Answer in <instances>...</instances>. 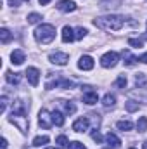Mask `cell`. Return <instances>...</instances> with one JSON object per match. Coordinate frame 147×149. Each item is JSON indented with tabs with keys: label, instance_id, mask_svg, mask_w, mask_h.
I'll list each match as a JSON object with an SVG mask.
<instances>
[{
	"label": "cell",
	"instance_id": "6da1fadb",
	"mask_svg": "<svg viewBox=\"0 0 147 149\" xmlns=\"http://www.w3.org/2000/svg\"><path fill=\"white\" fill-rule=\"evenodd\" d=\"M9 120H10V123H14L23 134L28 132V127H30V121H28V108H26V104H24L21 99H16V101H14L12 113H10Z\"/></svg>",
	"mask_w": 147,
	"mask_h": 149
},
{
	"label": "cell",
	"instance_id": "7a4b0ae2",
	"mask_svg": "<svg viewBox=\"0 0 147 149\" xmlns=\"http://www.w3.org/2000/svg\"><path fill=\"white\" fill-rule=\"evenodd\" d=\"M94 24L101 30H106V31H118L123 28L125 19L118 14H109V16H102V17L94 19Z\"/></svg>",
	"mask_w": 147,
	"mask_h": 149
},
{
	"label": "cell",
	"instance_id": "3957f363",
	"mask_svg": "<svg viewBox=\"0 0 147 149\" xmlns=\"http://www.w3.org/2000/svg\"><path fill=\"white\" fill-rule=\"evenodd\" d=\"M33 35H35V40L38 43L47 45V43H50L55 38V28L52 24H40L37 30L33 31Z\"/></svg>",
	"mask_w": 147,
	"mask_h": 149
},
{
	"label": "cell",
	"instance_id": "277c9868",
	"mask_svg": "<svg viewBox=\"0 0 147 149\" xmlns=\"http://www.w3.org/2000/svg\"><path fill=\"white\" fill-rule=\"evenodd\" d=\"M59 87H62V88H73V81H71V80H66V78H62V76L59 74V76H55L54 80H49V81L45 83V88H47V90H50V88H59Z\"/></svg>",
	"mask_w": 147,
	"mask_h": 149
},
{
	"label": "cell",
	"instance_id": "5b68a950",
	"mask_svg": "<svg viewBox=\"0 0 147 149\" xmlns=\"http://www.w3.org/2000/svg\"><path fill=\"white\" fill-rule=\"evenodd\" d=\"M118 61H119V54L114 50H109L101 57V66L102 68H114L118 64Z\"/></svg>",
	"mask_w": 147,
	"mask_h": 149
},
{
	"label": "cell",
	"instance_id": "8992f818",
	"mask_svg": "<svg viewBox=\"0 0 147 149\" xmlns=\"http://www.w3.org/2000/svg\"><path fill=\"white\" fill-rule=\"evenodd\" d=\"M81 90H83V102L85 104H88V106H92V104H97V101H99V95H97V92L92 88V87H81Z\"/></svg>",
	"mask_w": 147,
	"mask_h": 149
},
{
	"label": "cell",
	"instance_id": "52a82bcc",
	"mask_svg": "<svg viewBox=\"0 0 147 149\" xmlns=\"http://www.w3.org/2000/svg\"><path fill=\"white\" fill-rule=\"evenodd\" d=\"M49 61L52 63V64H57V66H66L68 64V61H69V56L66 54V52H52L50 56H49Z\"/></svg>",
	"mask_w": 147,
	"mask_h": 149
},
{
	"label": "cell",
	"instance_id": "ba28073f",
	"mask_svg": "<svg viewBox=\"0 0 147 149\" xmlns=\"http://www.w3.org/2000/svg\"><path fill=\"white\" fill-rule=\"evenodd\" d=\"M38 123H40V127H43V128H50V127L54 125V121H52V113H49L47 109H42V111L38 113Z\"/></svg>",
	"mask_w": 147,
	"mask_h": 149
},
{
	"label": "cell",
	"instance_id": "9c48e42d",
	"mask_svg": "<svg viewBox=\"0 0 147 149\" xmlns=\"http://www.w3.org/2000/svg\"><path fill=\"white\" fill-rule=\"evenodd\" d=\"M88 127H90V120L87 118V116H81V118H78L76 121L73 123V130L74 132H87L88 130Z\"/></svg>",
	"mask_w": 147,
	"mask_h": 149
},
{
	"label": "cell",
	"instance_id": "30bf717a",
	"mask_svg": "<svg viewBox=\"0 0 147 149\" xmlns=\"http://www.w3.org/2000/svg\"><path fill=\"white\" fill-rule=\"evenodd\" d=\"M24 74H26V78H28L30 85H31V87H37L38 81H40V71H38L37 68H28Z\"/></svg>",
	"mask_w": 147,
	"mask_h": 149
},
{
	"label": "cell",
	"instance_id": "8fae6325",
	"mask_svg": "<svg viewBox=\"0 0 147 149\" xmlns=\"http://www.w3.org/2000/svg\"><path fill=\"white\" fill-rule=\"evenodd\" d=\"M55 7H57L61 12H73V10H76V9H78V5L74 3L73 0H61Z\"/></svg>",
	"mask_w": 147,
	"mask_h": 149
},
{
	"label": "cell",
	"instance_id": "7c38bea8",
	"mask_svg": "<svg viewBox=\"0 0 147 149\" xmlns=\"http://www.w3.org/2000/svg\"><path fill=\"white\" fill-rule=\"evenodd\" d=\"M78 68L83 70V71H90L94 68V57L90 56H81L80 61H78Z\"/></svg>",
	"mask_w": 147,
	"mask_h": 149
},
{
	"label": "cell",
	"instance_id": "4fadbf2b",
	"mask_svg": "<svg viewBox=\"0 0 147 149\" xmlns=\"http://www.w3.org/2000/svg\"><path fill=\"white\" fill-rule=\"evenodd\" d=\"M24 61H26V56H24V52H23L21 49H16V50L10 54V63H12V64L19 66V64H23Z\"/></svg>",
	"mask_w": 147,
	"mask_h": 149
},
{
	"label": "cell",
	"instance_id": "5bb4252c",
	"mask_svg": "<svg viewBox=\"0 0 147 149\" xmlns=\"http://www.w3.org/2000/svg\"><path fill=\"white\" fill-rule=\"evenodd\" d=\"M61 37H62V42H64V43H71L73 40H76V37H74V30L71 28V26H64Z\"/></svg>",
	"mask_w": 147,
	"mask_h": 149
},
{
	"label": "cell",
	"instance_id": "9a60e30c",
	"mask_svg": "<svg viewBox=\"0 0 147 149\" xmlns=\"http://www.w3.org/2000/svg\"><path fill=\"white\" fill-rule=\"evenodd\" d=\"M106 142L109 144L111 148H119V146H121V141H119V137H118L116 134H112V132H109V134L106 135Z\"/></svg>",
	"mask_w": 147,
	"mask_h": 149
},
{
	"label": "cell",
	"instance_id": "2e32d148",
	"mask_svg": "<svg viewBox=\"0 0 147 149\" xmlns=\"http://www.w3.org/2000/svg\"><path fill=\"white\" fill-rule=\"evenodd\" d=\"M5 80H7V83H10V85H17V83L21 81V74L12 73V71H5Z\"/></svg>",
	"mask_w": 147,
	"mask_h": 149
},
{
	"label": "cell",
	"instance_id": "e0dca14e",
	"mask_svg": "<svg viewBox=\"0 0 147 149\" xmlns=\"http://www.w3.org/2000/svg\"><path fill=\"white\" fill-rule=\"evenodd\" d=\"M121 56H123V59H125V64H126V66H133V64L137 63V57H135L130 50H123V52H121Z\"/></svg>",
	"mask_w": 147,
	"mask_h": 149
},
{
	"label": "cell",
	"instance_id": "ac0fdd59",
	"mask_svg": "<svg viewBox=\"0 0 147 149\" xmlns=\"http://www.w3.org/2000/svg\"><path fill=\"white\" fill-rule=\"evenodd\" d=\"M114 104H116V95L111 94V92L109 94H106L104 99H102V106H104V108H112Z\"/></svg>",
	"mask_w": 147,
	"mask_h": 149
},
{
	"label": "cell",
	"instance_id": "d6986e66",
	"mask_svg": "<svg viewBox=\"0 0 147 149\" xmlns=\"http://www.w3.org/2000/svg\"><path fill=\"white\" fill-rule=\"evenodd\" d=\"M52 121H54V125H57V127H62L64 125V116H62V113L61 111H52Z\"/></svg>",
	"mask_w": 147,
	"mask_h": 149
},
{
	"label": "cell",
	"instance_id": "ffe728a7",
	"mask_svg": "<svg viewBox=\"0 0 147 149\" xmlns=\"http://www.w3.org/2000/svg\"><path fill=\"white\" fill-rule=\"evenodd\" d=\"M116 127H118L121 132H128V130H132L133 123H132L130 120H121V121H118V123H116Z\"/></svg>",
	"mask_w": 147,
	"mask_h": 149
},
{
	"label": "cell",
	"instance_id": "44dd1931",
	"mask_svg": "<svg viewBox=\"0 0 147 149\" xmlns=\"http://www.w3.org/2000/svg\"><path fill=\"white\" fill-rule=\"evenodd\" d=\"M49 141H50V139H49L47 135H38V137H35V139H33V146H35V148L45 146V144H49Z\"/></svg>",
	"mask_w": 147,
	"mask_h": 149
},
{
	"label": "cell",
	"instance_id": "7402d4cb",
	"mask_svg": "<svg viewBox=\"0 0 147 149\" xmlns=\"http://www.w3.org/2000/svg\"><path fill=\"white\" fill-rule=\"evenodd\" d=\"M10 38H12V35H10V31L7 30V28H2L0 30V42L5 45V43H9L10 42Z\"/></svg>",
	"mask_w": 147,
	"mask_h": 149
},
{
	"label": "cell",
	"instance_id": "603a6c76",
	"mask_svg": "<svg viewBox=\"0 0 147 149\" xmlns=\"http://www.w3.org/2000/svg\"><path fill=\"white\" fill-rule=\"evenodd\" d=\"M126 83H128L126 76H125V74H119V76L116 78V81H114V87H116V88H126Z\"/></svg>",
	"mask_w": 147,
	"mask_h": 149
},
{
	"label": "cell",
	"instance_id": "cb8c5ba5",
	"mask_svg": "<svg viewBox=\"0 0 147 149\" xmlns=\"http://www.w3.org/2000/svg\"><path fill=\"white\" fill-rule=\"evenodd\" d=\"M146 130H147V118H146V116H140V118H139V121H137V132L144 134Z\"/></svg>",
	"mask_w": 147,
	"mask_h": 149
},
{
	"label": "cell",
	"instance_id": "d4e9b609",
	"mask_svg": "<svg viewBox=\"0 0 147 149\" xmlns=\"http://www.w3.org/2000/svg\"><path fill=\"white\" fill-rule=\"evenodd\" d=\"M147 83V74L146 73H137L135 74V85L137 87H144Z\"/></svg>",
	"mask_w": 147,
	"mask_h": 149
},
{
	"label": "cell",
	"instance_id": "484cf974",
	"mask_svg": "<svg viewBox=\"0 0 147 149\" xmlns=\"http://www.w3.org/2000/svg\"><path fill=\"white\" fill-rule=\"evenodd\" d=\"M55 144H57L61 149H66L68 146H69V142H68V137H66V135H59V137L55 139Z\"/></svg>",
	"mask_w": 147,
	"mask_h": 149
},
{
	"label": "cell",
	"instance_id": "4316f807",
	"mask_svg": "<svg viewBox=\"0 0 147 149\" xmlns=\"http://www.w3.org/2000/svg\"><path fill=\"white\" fill-rule=\"evenodd\" d=\"M62 106H64V111L68 114H74L76 113V106L73 102H69V101H62Z\"/></svg>",
	"mask_w": 147,
	"mask_h": 149
},
{
	"label": "cell",
	"instance_id": "83f0119b",
	"mask_svg": "<svg viewBox=\"0 0 147 149\" xmlns=\"http://www.w3.org/2000/svg\"><path fill=\"white\" fill-rule=\"evenodd\" d=\"M128 45H132L135 49H140L144 45V42H142V38H128Z\"/></svg>",
	"mask_w": 147,
	"mask_h": 149
},
{
	"label": "cell",
	"instance_id": "f1b7e54d",
	"mask_svg": "<svg viewBox=\"0 0 147 149\" xmlns=\"http://www.w3.org/2000/svg\"><path fill=\"white\" fill-rule=\"evenodd\" d=\"M26 19H28V23H30V24H37L38 21L42 19V16H40V14H37V12H31Z\"/></svg>",
	"mask_w": 147,
	"mask_h": 149
},
{
	"label": "cell",
	"instance_id": "f546056e",
	"mask_svg": "<svg viewBox=\"0 0 147 149\" xmlns=\"http://www.w3.org/2000/svg\"><path fill=\"white\" fill-rule=\"evenodd\" d=\"M87 33H88V31H87L85 28H81V26L74 30V37H76V40H83V37H85Z\"/></svg>",
	"mask_w": 147,
	"mask_h": 149
},
{
	"label": "cell",
	"instance_id": "4dcf8cb0",
	"mask_svg": "<svg viewBox=\"0 0 147 149\" xmlns=\"http://www.w3.org/2000/svg\"><path fill=\"white\" fill-rule=\"evenodd\" d=\"M126 111H130V113L139 111V102H135V101H128V102H126Z\"/></svg>",
	"mask_w": 147,
	"mask_h": 149
},
{
	"label": "cell",
	"instance_id": "1f68e13d",
	"mask_svg": "<svg viewBox=\"0 0 147 149\" xmlns=\"http://www.w3.org/2000/svg\"><path fill=\"white\" fill-rule=\"evenodd\" d=\"M92 139H94V141H95V142H97V144H101V142H102V141H104V139H102V135H101V132H99V130H97V128H95V130H94V132H92Z\"/></svg>",
	"mask_w": 147,
	"mask_h": 149
},
{
	"label": "cell",
	"instance_id": "d6a6232c",
	"mask_svg": "<svg viewBox=\"0 0 147 149\" xmlns=\"http://www.w3.org/2000/svg\"><path fill=\"white\" fill-rule=\"evenodd\" d=\"M68 149H87L81 142H78V141H74V142H69V146H68Z\"/></svg>",
	"mask_w": 147,
	"mask_h": 149
},
{
	"label": "cell",
	"instance_id": "836d02e7",
	"mask_svg": "<svg viewBox=\"0 0 147 149\" xmlns=\"http://www.w3.org/2000/svg\"><path fill=\"white\" fill-rule=\"evenodd\" d=\"M0 102H2V108H0V111H2V113H5V109H7V97H5V95H2Z\"/></svg>",
	"mask_w": 147,
	"mask_h": 149
},
{
	"label": "cell",
	"instance_id": "e575fe53",
	"mask_svg": "<svg viewBox=\"0 0 147 149\" xmlns=\"http://www.w3.org/2000/svg\"><path fill=\"white\" fill-rule=\"evenodd\" d=\"M139 61H140V63H144V64H147V52H146V54H142V56L139 57Z\"/></svg>",
	"mask_w": 147,
	"mask_h": 149
},
{
	"label": "cell",
	"instance_id": "d590c367",
	"mask_svg": "<svg viewBox=\"0 0 147 149\" xmlns=\"http://www.w3.org/2000/svg\"><path fill=\"white\" fill-rule=\"evenodd\" d=\"M19 2H21V0H9V3H10L12 7H17V5H19Z\"/></svg>",
	"mask_w": 147,
	"mask_h": 149
},
{
	"label": "cell",
	"instance_id": "8d00e7d4",
	"mask_svg": "<svg viewBox=\"0 0 147 149\" xmlns=\"http://www.w3.org/2000/svg\"><path fill=\"white\" fill-rule=\"evenodd\" d=\"M2 149H7V139H2Z\"/></svg>",
	"mask_w": 147,
	"mask_h": 149
},
{
	"label": "cell",
	"instance_id": "74e56055",
	"mask_svg": "<svg viewBox=\"0 0 147 149\" xmlns=\"http://www.w3.org/2000/svg\"><path fill=\"white\" fill-rule=\"evenodd\" d=\"M38 2H40V3H42V5H47V3H49V2H50V0H38Z\"/></svg>",
	"mask_w": 147,
	"mask_h": 149
},
{
	"label": "cell",
	"instance_id": "f35d334b",
	"mask_svg": "<svg viewBox=\"0 0 147 149\" xmlns=\"http://www.w3.org/2000/svg\"><path fill=\"white\" fill-rule=\"evenodd\" d=\"M142 149H147V141H144V142H142Z\"/></svg>",
	"mask_w": 147,
	"mask_h": 149
},
{
	"label": "cell",
	"instance_id": "ab89813d",
	"mask_svg": "<svg viewBox=\"0 0 147 149\" xmlns=\"http://www.w3.org/2000/svg\"><path fill=\"white\" fill-rule=\"evenodd\" d=\"M142 38H147V31H146V33H144V37H142Z\"/></svg>",
	"mask_w": 147,
	"mask_h": 149
},
{
	"label": "cell",
	"instance_id": "60d3db41",
	"mask_svg": "<svg viewBox=\"0 0 147 149\" xmlns=\"http://www.w3.org/2000/svg\"><path fill=\"white\" fill-rule=\"evenodd\" d=\"M47 149H55V148H47Z\"/></svg>",
	"mask_w": 147,
	"mask_h": 149
},
{
	"label": "cell",
	"instance_id": "b9f144b4",
	"mask_svg": "<svg viewBox=\"0 0 147 149\" xmlns=\"http://www.w3.org/2000/svg\"><path fill=\"white\" fill-rule=\"evenodd\" d=\"M130 149H135V148H130Z\"/></svg>",
	"mask_w": 147,
	"mask_h": 149
},
{
	"label": "cell",
	"instance_id": "7bdbcfd3",
	"mask_svg": "<svg viewBox=\"0 0 147 149\" xmlns=\"http://www.w3.org/2000/svg\"><path fill=\"white\" fill-rule=\"evenodd\" d=\"M24 2H28V0H24Z\"/></svg>",
	"mask_w": 147,
	"mask_h": 149
},
{
	"label": "cell",
	"instance_id": "ee69618b",
	"mask_svg": "<svg viewBox=\"0 0 147 149\" xmlns=\"http://www.w3.org/2000/svg\"><path fill=\"white\" fill-rule=\"evenodd\" d=\"M146 26H147V23H146Z\"/></svg>",
	"mask_w": 147,
	"mask_h": 149
}]
</instances>
